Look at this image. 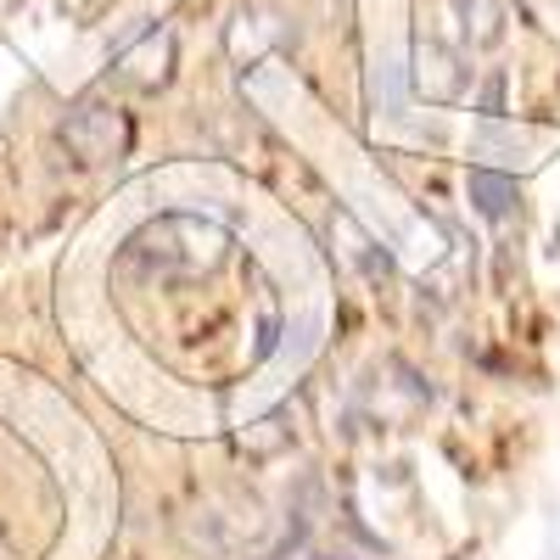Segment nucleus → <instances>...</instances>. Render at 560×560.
<instances>
[{
    "label": "nucleus",
    "mask_w": 560,
    "mask_h": 560,
    "mask_svg": "<svg viewBox=\"0 0 560 560\" xmlns=\"http://www.w3.org/2000/svg\"><path fill=\"white\" fill-rule=\"evenodd\" d=\"M68 147H73L84 163H107L113 152L129 147V124L113 118L107 107H84V113L68 124Z\"/></svg>",
    "instance_id": "obj_1"
},
{
    "label": "nucleus",
    "mask_w": 560,
    "mask_h": 560,
    "mask_svg": "<svg viewBox=\"0 0 560 560\" xmlns=\"http://www.w3.org/2000/svg\"><path fill=\"white\" fill-rule=\"evenodd\" d=\"M471 202H477L488 219H499L510 202H516V179L493 174V168H477V174H471Z\"/></svg>",
    "instance_id": "obj_2"
}]
</instances>
